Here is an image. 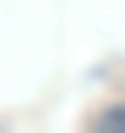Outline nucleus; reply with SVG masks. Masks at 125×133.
I'll return each instance as SVG.
<instances>
[{
  "instance_id": "nucleus-1",
  "label": "nucleus",
  "mask_w": 125,
  "mask_h": 133,
  "mask_svg": "<svg viewBox=\"0 0 125 133\" xmlns=\"http://www.w3.org/2000/svg\"><path fill=\"white\" fill-rule=\"evenodd\" d=\"M102 129H110V133H125V103L106 107V114H102Z\"/></svg>"
}]
</instances>
